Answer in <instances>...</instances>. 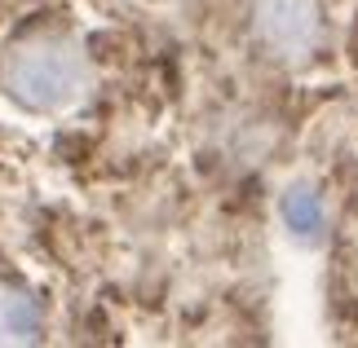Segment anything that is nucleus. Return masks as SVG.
<instances>
[{
    "label": "nucleus",
    "instance_id": "1",
    "mask_svg": "<svg viewBox=\"0 0 358 348\" xmlns=\"http://www.w3.org/2000/svg\"><path fill=\"white\" fill-rule=\"evenodd\" d=\"M5 89L13 93V102H22L31 110L71 106L80 89H85V62H80V53H71L58 40H36V45H22L9 53Z\"/></svg>",
    "mask_w": 358,
    "mask_h": 348
},
{
    "label": "nucleus",
    "instance_id": "2",
    "mask_svg": "<svg viewBox=\"0 0 358 348\" xmlns=\"http://www.w3.org/2000/svg\"><path fill=\"white\" fill-rule=\"evenodd\" d=\"M252 27L279 58H310L323 40L319 0H252Z\"/></svg>",
    "mask_w": 358,
    "mask_h": 348
},
{
    "label": "nucleus",
    "instance_id": "3",
    "mask_svg": "<svg viewBox=\"0 0 358 348\" xmlns=\"http://www.w3.org/2000/svg\"><path fill=\"white\" fill-rule=\"evenodd\" d=\"M40 335V309L22 291L0 287V344H27Z\"/></svg>",
    "mask_w": 358,
    "mask_h": 348
},
{
    "label": "nucleus",
    "instance_id": "4",
    "mask_svg": "<svg viewBox=\"0 0 358 348\" xmlns=\"http://www.w3.org/2000/svg\"><path fill=\"white\" fill-rule=\"evenodd\" d=\"M283 216H287V225H292L301 239H319L323 225H327V212H323L319 194H310V190H292V194H287Z\"/></svg>",
    "mask_w": 358,
    "mask_h": 348
}]
</instances>
